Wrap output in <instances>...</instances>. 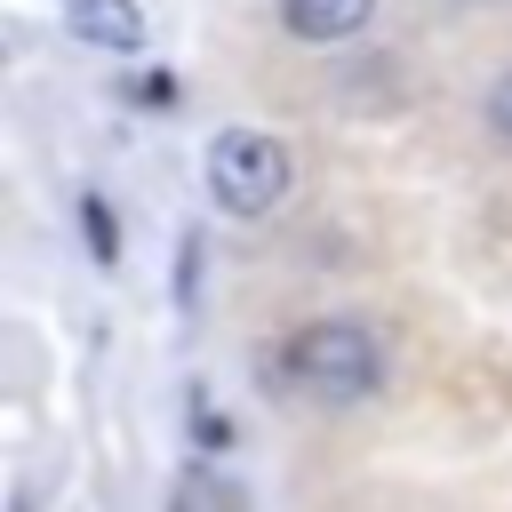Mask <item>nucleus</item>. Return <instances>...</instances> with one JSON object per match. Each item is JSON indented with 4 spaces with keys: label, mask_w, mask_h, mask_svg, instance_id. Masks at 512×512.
<instances>
[{
    "label": "nucleus",
    "mask_w": 512,
    "mask_h": 512,
    "mask_svg": "<svg viewBox=\"0 0 512 512\" xmlns=\"http://www.w3.org/2000/svg\"><path fill=\"white\" fill-rule=\"evenodd\" d=\"M280 368H288L296 392L344 408V400H368V392L384 384V344H376L360 320H304V328L280 344Z\"/></svg>",
    "instance_id": "1"
},
{
    "label": "nucleus",
    "mask_w": 512,
    "mask_h": 512,
    "mask_svg": "<svg viewBox=\"0 0 512 512\" xmlns=\"http://www.w3.org/2000/svg\"><path fill=\"white\" fill-rule=\"evenodd\" d=\"M288 184H296V160H288L280 136H264V128H224V136L208 144V192H216V208H232V216H272V208L288 200Z\"/></svg>",
    "instance_id": "2"
},
{
    "label": "nucleus",
    "mask_w": 512,
    "mask_h": 512,
    "mask_svg": "<svg viewBox=\"0 0 512 512\" xmlns=\"http://www.w3.org/2000/svg\"><path fill=\"white\" fill-rule=\"evenodd\" d=\"M64 24H72L80 40H96V48H120V56L144 48V16H136V0H64Z\"/></svg>",
    "instance_id": "3"
},
{
    "label": "nucleus",
    "mask_w": 512,
    "mask_h": 512,
    "mask_svg": "<svg viewBox=\"0 0 512 512\" xmlns=\"http://www.w3.org/2000/svg\"><path fill=\"white\" fill-rule=\"evenodd\" d=\"M376 16V0H280V24L296 40H352Z\"/></svg>",
    "instance_id": "4"
},
{
    "label": "nucleus",
    "mask_w": 512,
    "mask_h": 512,
    "mask_svg": "<svg viewBox=\"0 0 512 512\" xmlns=\"http://www.w3.org/2000/svg\"><path fill=\"white\" fill-rule=\"evenodd\" d=\"M80 224H88V248H96V264H112V256H120V240H112V216H104V200H96V192L80 200Z\"/></svg>",
    "instance_id": "5"
},
{
    "label": "nucleus",
    "mask_w": 512,
    "mask_h": 512,
    "mask_svg": "<svg viewBox=\"0 0 512 512\" xmlns=\"http://www.w3.org/2000/svg\"><path fill=\"white\" fill-rule=\"evenodd\" d=\"M488 128H496V136L512 144V72H504V80L488 88Z\"/></svg>",
    "instance_id": "6"
}]
</instances>
